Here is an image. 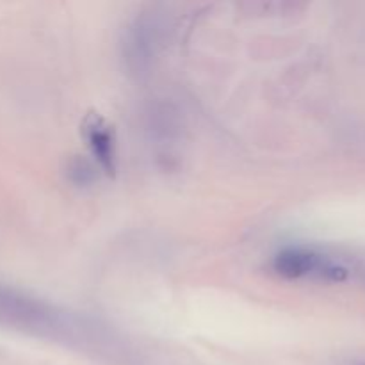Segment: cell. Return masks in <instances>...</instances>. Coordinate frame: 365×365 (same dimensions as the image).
Here are the masks:
<instances>
[{
	"label": "cell",
	"mask_w": 365,
	"mask_h": 365,
	"mask_svg": "<svg viewBox=\"0 0 365 365\" xmlns=\"http://www.w3.org/2000/svg\"><path fill=\"white\" fill-rule=\"evenodd\" d=\"M273 267L280 277L289 280L299 278H319L328 282H342L348 277V269L334 262L327 255L305 248H287L277 253Z\"/></svg>",
	"instance_id": "cell-1"
},
{
	"label": "cell",
	"mask_w": 365,
	"mask_h": 365,
	"mask_svg": "<svg viewBox=\"0 0 365 365\" xmlns=\"http://www.w3.org/2000/svg\"><path fill=\"white\" fill-rule=\"evenodd\" d=\"M89 141H91L93 150H95V153L98 155V159L102 160L103 166L113 168L114 148L109 132L103 130L102 127H93L91 134H89Z\"/></svg>",
	"instance_id": "cell-2"
}]
</instances>
